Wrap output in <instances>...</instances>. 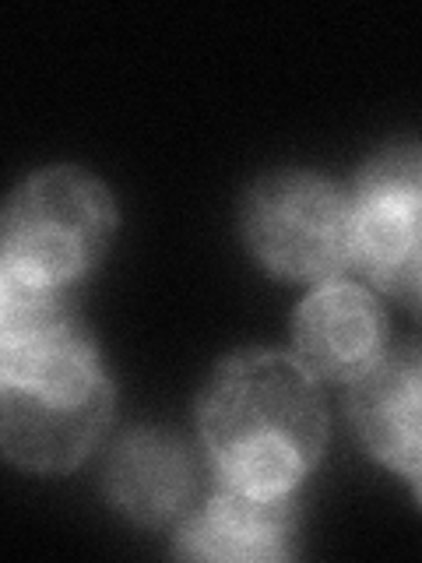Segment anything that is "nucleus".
Segmentation results:
<instances>
[{"label": "nucleus", "mask_w": 422, "mask_h": 563, "mask_svg": "<svg viewBox=\"0 0 422 563\" xmlns=\"http://www.w3.org/2000/svg\"><path fill=\"white\" fill-rule=\"evenodd\" d=\"M116 387L67 292L0 278V444L22 472L64 475L113 422Z\"/></svg>", "instance_id": "nucleus-1"}, {"label": "nucleus", "mask_w": 422, "mask_h": 563, "mask_svg": "<svg viewBox=\"0 0 422 563\" xmlns=\"http://www.w3.org/2000/svg\"><path fill=\"white\" fill-rule=\"evenodd\" d=\"M193 412L215 483L251 497H296L327 448L321 380L292 352H233L211 369Z\"/></svg>", "instance_id": "nucleus-2"}, {"label": "nucleus", "mask_w": 422, "mask_h": 563, "mask_svg": "<svg viewBox=\"0 0 422 563\" xmlns=\"http://www.w3.org/2000/svg\"><path fill=\"white\" fill-rule=\"evenodd\" d=\"M116 233V201L92 173L49 166L11 190L0 219V278L67 292L96 272Z\"/></svg>", "instance_id": "nucleus-3"}, {"label": "nucleus", "mask_w": 422, "mask_h": 563, "mask_svg": "<svg viewBox=\"0 0 422 563\" xmlns=\"http://www.w3.org/2000/svg\"><path fill=\"white\" fill-rule=\"evenodd\" d=\"M240 236L278 282L321 286L352 272L348 190L313 169H275L246 187Z\"/></svg>", "instance_id": "nucleus-4"}, {"label": "nucleus", "mask_w": 422, "mask_h": 563, "mask_svg": "<svg viewBox=\"0 0 422 563\" xmlns=\"http://www.w3.org/2000/svg\"><path fill=\"white\" fill-rule=\"evenodd\" d=\"M352 272L409 303L422 275V141H391L352 176Z\"/></svg>", "instance_id": "nucleus-5"}, {"label": "nucleus", "mask_w": 422, "mask_h": 563, "mask_svg": "<svg viewBox=\"0 0 422 563\" xmlns=\"http://www.w3.org/2000/svg\"><path fill=\"white\" fill-rule=\"evenodd\" d=\"M377 292L345 275L313 286L292 317V356L321 384H356L391 349Z\"/></svg>", "instance_id": "nucleus-6"}, {"label": "nucleus", "mask_w": 422, "mask_h": 563, "mask_svg": "<svg viewBox=\"0 0 422 563\" xmlns=\"http://www.w3.org/2000/svg\"><path fill=\"white\" fill-rule=\"evenodd\" d=\"M348 422L363 451L409 483L422 504V342L387 349L348 387Z\"/></svg>", "instance_id": "nucleus-7"}, {"label": "nucleus", "mask_w": 422, "mask_h": 563, "mask_svg": "<svg viewBox=\"0 0 422 563\" xmlns=\"http://www.w3.org/2000/svg\"><path fill=\"white\" fill-rule=\"evenodd\" d=\"M102 493L134 525L184 521L201 500V465L184 437L137 427L120 433L106 454Z\"/></svg>", "instance_id": "nucleus-8"}, {"label": "nucleus", "mask_w": 422, "mask_h": 563, "mask_svg": "<svg viewBox=\"0 0 422 563\" xmlns=\"http://www.w3.org/2000/svg\"><path fill=\"white\" fill-rule=\"evenodd\" d=\"M296 497L264 500L215 483L176 528L173 553L184 560L275 563L296 556Z\"/></svg>", "instance_id": "nucleus-9"}, {"label": "nucleus", "mask_w": 422, "mask_h": 563, "mask_svg": "<svg viewBox=\"0 0 422 563\" xmlns=\"http://www.w3.org/2000/svg\"><path fill=\"white\" fill-rule=\"evenodd\" d=\"M409 303H412V310L422 317V275H419V282H415V289H412V296H409Z\"/></svg>", "instance_id": "nucleus-10"}]
</instances>
